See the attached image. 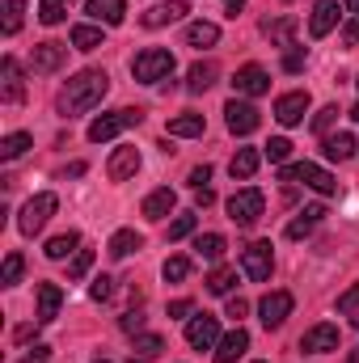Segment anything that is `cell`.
I'll use <instances>...</instances> for the list:
<instances>
[{
    "mask_svg": "<svg viewBox=\"0 0 359 363\" xmlns=\"http://www.w3.org/2000/svg\"><path fill=\"white\" fill-rule=\"evenodd\" d=\"M355 148H359L355 140L338 131V135H330V140H326V148H321V152H326V161H351V157H355Z\"/></svg>",
    "mask_w": 359,
    "mask_h": 363,
    "instance_id": "32",
    "label": "cell"
},
{
    "mask_svg": "<svg viewBox=\"0 0 359 363\" xmlns=\"http://www.w3.org/2000/svg\"><path fill=\"white\" fill-rule=\"evenodd\" d=\"M300 68H304V51H296V47H292V51L283 55V72H300Z\"/></svg>",
    "mask_w": 359,
    "mask_h": 363,
    "instance_id": "48",
    "label": "cell"
},
{
    "mask_svg": "<svg viewBox=\"0 0 359 363\" xmlns=\"http://www.w3.org/2000/svg\"><path fill=\"white\" fill-rule=\"evenodd\" d=\"M211 199H216V194H211V186H203V190H194V203H199V207H211Z\"/></svg>",
    "mask_w": 359,
    "mask_h": 363,
    "instance_id": "53",
    "label": "cell"
},
{
    "mask_svg": "<svg viewBox=\"0 0 359 363\" xmlns=\"http://www.w3.org/2000/svg\"><path fill=\"white\" fill-rule=\"evenodd\" d=\"M267 157L275 161V165H283V161L292 157V140H283V135H275V140L267 144Z\"/></svg>",
    "mask_w": 359,
    "mask_h": 363,
    "instance_id": "44",
    "label": "cell"
},
{
    "mask_svg": "<svg viewBox=\"0 0 359 363\" xmlns=\"http://www.w3.org/2000/svg\"><path fill=\"white\" fill-rule=\"evenodd\" d=\"M351 118H355V123H359V106H351Z\"/></svg>",
    "mask_w": 359,
    "mask_h": 363,
    "instance_id": "58",
    "label": "cell"
},
{
    "mask_svg": "<svg viewBox=\"0 0 359 363\" xmlns=\"http://www.w3.org/2000/svg\"><path fill=\"white\" fill-rule=\"evenodd\" d=\"M263 34L270 43H283V47H296L292 34H296V17H275V21H263Z\"/></svg>",
    "mask_w": 359,
    "mask_h": 363,
    "instance_id": "30",
    "label": "cell"
},
{
    "mask_svg": "<svg viewBox=\"0 0 359 363\" xmlns=\"http://www.w3.org/2000/svg\"><path fill=\"white\" fill-rule=\"evenodd\" d=\"M292 291H270V296H263V304H258V313H263V325L267 330H279L287 317H292Z\"/></svg>",
    "mask_w": 359,
    "mask_h": 363,
    "instance_id": "10",
    "label": "cell"
},
{
    "mask_svg": "<svg viewBox=\"0 0 359 363\" xmlns=\"http://www.w3.org/2000/svg\"><path fill=\"white\" fill-rule=\"evenodd\" d=\"M97 363H110V359H97Z\"/></svg>",
    "mask_w": 359,
    "mask_h": 363,
    "instance_id": "61",
    "label": "cell"
},
{
    "mask_svg": "<svg viewBox=\"0 0 359 363\" xmlns=\"http://www.w3.org/2000/svg\"><path fill=\"white\" fill-rule=\"evenodd\" d=\"M245 313H250V304L241 296H228V317H245Z\"/></svg>",
    "mask_w": 359,
    "mask_h": 363,
    "instance_id": "51",
    "label": "cell"
},
{
    "mask_svg": "<svg viewBox=\"0 0 359 363\" xmlns=\"http://www.w3.org/2000/svg\"><path fill=\"white\" fill-rule=\"evenodd\" d=\"M186 342H190L194 351L216 347V342H220V321H216V317H207V313L190 317V325H186Z\"/></svg>",
    "mask_w": 359,
    "mask_h": 363,
    "instance_id": "9",
    "label": "cell"
},
{
    "mask_svg": "<svg viewBox=\"0 0 359 363\" xmlns=\"http://www.w3.org/2000/svg\"><path fill=\"white\" fill-rule=\"evenodd\" d=\"M304 114H309V93L304 89H292V93H283V97L275 101V118H279L283 127L304 123Z\"/></svg>",
    "mask_w": 359,
    "mask_h": 363,
    "instance_id": "11",
    "label": "cell"
},
{
    "mask_svg": "<svg viewBox=\"0 0 359 363\" xmlns=\"http://www.w3.org/2000/svg\"><path fill=\"white\" fill-rule=\"evenodd\" d=\"M334 26H338V4H334V0H321V4L313 9V17H309V34H313V38H326Z\"/></svg>",
    "mask_w": 359,
    "mask_h": 363,
    "instance_id": "19",
    "label": "cell"
},
{
    "mask_svg": "<svg viewBox=\"0 0 359 363\" xmlns=\"http://www.w3.org/2000/svg\"><path fill=\"white\" fill-rule=\"evenodd\" d=\"M207 182H211V165H199V169H190V186H194V190H203Z\"/></svg>",
    "mask_w": 359,
    "mask_h": 363,
    "instance_id": "50",
    "label": "cell"
},
{
    "mask_svg": "<svg viewBox=\"0 0 359 363\" xmlns=\"http://www.w3.org/2000/svg\"><path fill=\"white\" fill-rule=\"evenodd\" d=\"M343 43H347L351 51H355V47H359V17H351V21L343 26Z\"/></svg>",
    "mask_w": 359,
    "mask_h": 363,
    "instance_id": "49",
    "label": "cell"
},
{
    "mask_svg": "<svg viewBox=\"0 0 359 363\" xmlns=\"http://www.w3.org/2000/svg\"><path fill=\"white\" fill-rule=\"evenodd\" d=\"M72 47H77V51L101 47V30H97V26H72Z\"/></svg>",
    "mask_w": 359,
    "mask_h": 363,
    "instance_id": "35",
    "label": "cell"
},
{
    "mask_svg": "<svg viewBox=\"0 0 359 363\" xmlns=\"http://www.w3.org/2000/svg\"><path fill=\"white\" fill-rule=\"evenodd\" d=\"M85 9H89L97 21H106V26H118L127 17V0H89Z\"/></svg>",
    "mask_w": 359,
    "mask_h": 363,
    "instance_id": "27",
    "label": "cell"
},
{
    "mask_svg": "<svg viewBox=\"0 0 359 363\" xmlns=\"http://www.w3.org/2000/svg\"><path fill=\"white\" fill-rule=\"evenodd\" d=\"M300 351H309V355H326V351H338V325H330V321L313 325V330L300 338Z\"/></svg>",
    "mask_w": 359,
    "mask_h": 363,
    "instance_id": "13",
    "label": "cell"
},
{
    "mask_svg": "<svg viewBox=\"0 0 359 363\" xmlns=\"http://www.w3.org/2000/svg\"><path fill=\"white\" fill-rule=\"evenodd\" d=\"M165 131L170 135H182V140H194V135H203V114H174L170 123H165Z\"/></svg>",
    "mask_w": 359,
    "mask_h": 363,
    "instance_id": "28",
    "label": "cell"
},
{
    "mask_svg": "<svg viewBox=\"0 0 359 363\" xmlns=\"http://www.w3.org/2000/svg\"><path fill=\"white\" fill-rule=\"evenodd\" d=\"M64 17H68V0H43L38 4V21L43 26H60Z\"/></svg>",
    "mask_w": 359,
    "mask_h": 363,
    "instance_id": "36",
    "label": "cell"
},
{
    "mask_svg": "<svg viewBox=\"0 0 359 363\" xmlns=\"http://www.w3.org/2000/svg\"><path fill=\"white\" fill-rule=\"evenodd\" d=\"M26 148H30V135H26V131H13V135L0 140V161H17Z\"/></svg>",
    "mask_w": 359,
    "mask_h": 363,
    "instance_id": "34",
    "label": "cell"
},
{
    "mask_svg": "<svg viewBox=\"0 0 359 363\" xmlns=\"http://www.w3.org/2000/svg\"><path fill=\"white\" fill-rule=\"evenodd\" d=\"M190 13V4L186 0H170V4H153L144 17H140V26L144 30H161V26H170V21H178V17H186Z\"/></svg>",
    "mask_w": 359,
    "mask_h": 363,
    "instance_id": "15",
    "label": "cell"
},
{
    "mask_svg": "<svg viewBox=\"0 0 359 363\" xmlns=\"http://www.w3.org/2000/svg\"><path fill=\"white\" fill-rule=\"evenodd\" d=\"M110 93V77L101 72V68H85V72H77L68 85H64V93H60V114H85V110H93L101 97Z\"/></svg>",
    "mask_w": 359,
    "mask_h": 363,
    "instance_id": "1",
    "label": "cell"
},
{
    "mask_svg": "<svg viewBox=\"0 0 359 363\" xmlns=\"http://www.w3.org/2000/svg\"><path fill=\"white\" fill-rule=\"evenodd\" d=\"M21 274H26V258H21V254H9L4 267H0V283L13 287V283H21Z\"/></svg>",
    "mask_w": 359,
    "mask_h": 363,
    "instance_id": "37",
    "label": "cell"
},
{
    "mask_svg": "<svg viewBox=\"0 0 359 363\" xmlns=\"http://www.w3.org/2000/svg\"><path fill=\"white\" fill-rule=\"evenodd\" d=\"M321 220H326V207H321V203L304 207V211H300V220H292V224H287V241H300V237H309V233H313Z\"/></svg>",
    "mask_w": 359,
    "mask_h": 363,
    "instance_id": "20",
    "label": "cell"
},
{
    "mask_svg": "<svg viewBox=\"0 0 359 363\" xmlns=\"http://www.w3.org/2000/svg\"><path fill=\"white\" fill-rule=\"evenodd\" d=\"M224 123H228V131H233V135H254V131H258V123H263V114H258V106H250V101L233 97V101L224 106Z\"/></svg>",
    "mask_w": 359,
    "mask_h": 363,
    "instance_id": "7",
    "label": "cell"
},
{
    "mask_svg": "<svg viewBox=\"0 0 359 363\" xmlns=\"http://www.w3.org/2000/svg\"><path fill=\"white\" fill-rule=\"evenodd\" d=\"M77 245H81V233H77V228H68V233H60V237H51L43 254H47L51 262H64L68 254H77Z\"/></svg>",
    "mask_w": 359,
    "mask_h": 363,
    "instance_id": "26",
    "label": "cell"
},
{
    "mask_svg": "<svg viewBox=\"0 0 359 363\" xmlns=\"http://www.w3.org/2000/svg\"><path fill=\"white\" fill-rule=\"evenodd\" d=\"M190 308H194L190 300H174V304H170V317H190Z\"/></svg>",
    "mask_w": 359,
    "mask_h": 363,
    "instance_id": "52",
    "label": "cell"
},
{
    "mask_svg": "<svg viewBox=\"0 0 359 363\" xmlns=\"http://www.w3.org/2000/svg\"><path fill=\"white\" fill-rule=\"evenodd\" d=\"M64 60H68V47H60V43H38V47L30 51V68H34L38 77L60 72V68H64Z\"/></svg>",
    "mask_w": 359,
    "mask_h": 363,
    "instance_id": "12",
    "label": "cell"
},
{
    "mask_svg": "<svg viewBox=\"0 0 359 363\" xmlns=\"http://www.w3.org/2000/svg\"><path fill=\"white\" fill-rule=\"evenodd\" d=\"M174 72V51H165V47H148V51H140L136 60H131V77L140 81V85H157V81H165Z\"/></svg>",
    "mask_w": 359,
    "mask_h": 363,
    "instance_id": "2",
    "label": "cell"
},
{
    "mask_svg": "<svg viewBox=\"0 0 359 363\" xmlns=\"http://www.w3.org/2000/svg\"><path fill=\"white\" fill-rule=\"evenodd\" d=\"M224 250H228V245H224V237H220V233H203V237H194V254H199V258H207V262H220V258H224Z\"/></svg>",
    "mask_w": 359,
    "mask_h": 363,
    "instance_id": "31",
    "label": "cell"
},
{
    "mask_svg": "<svg viewBox=\"0 0 359 363\" xmlns=\"http://www.w3.org/2000/svg\"><path fill=\"white\" fill-rule=\"evenodd\" d=\"M233 89L241 93V97H263V93L270 89L267 68H258V64H245V68L233 77Z\"/></svg>",
    "mask_w": 359,
    "mask_h": 363,
    "instance_id": "14",
    "label": "cell"
},
{
    "mask_svg": "<svg viewBox=\"0 0 359 363\" xmlns=\"http://www.w3.org/2000/svg\"><path fill=\"white\" fill-rule=\"evenodd\" d=\"M110 291H114V279H106V274H101V279H93V287H89L93 300H110Z\"/></svg>",
    "mask_w": 359,
    "mask_h": 363,
    "instance_id": "46",
    "label": "cell"
},
{
    "mask_svg": "<svg viewBox=\"0 0 359 363\" xmlns=\"http://www.w3.org/2000/svg\"><path fill=\"white\" fill-rule=\"evenodd\" d=\"M338 313H359V283L338 296Z\"/></svg>",
    "mask_w": 359,
    "mask_h": 363,
    "instance_id": "45",
    "label": "cell"
},
{
    "mask_svg": "<svg viewBox=\"0 0 359 363\" xmlns=\"http://www.w3.org/2000/svg\"><path fill=\"white\" fill-rule=\"evenodd\" d=\"M55 207H60V199H55L51 190L34 194V199L21 207V216H17V228H21V237H38V233L47 228V220L55 216Z\"/></svg>",
    "mask_w": 359,
    "mask_h": 363,
    "instance_id": "3",
    "label": "cell"
},
{
    "mask_svg": "<svg viewBox=\"0 0 359 363\" xmlns=\"http://www.w3.org/2000/svg\"><path fill=\"white\" fill-rule=\"evenodd\" d=\"M0 77H4V101H9V106H17V101L26 97V85H21V68H17V60H9V55H4Z\"/></svg>",
    "mask_w": 359,
    "mask_h": 363,
    "instance_id": "21",
    "label": "cell"
},
{
    "mask_svg": "<svg viewBox=\"0 0 359 363\" xmlns=\"http://www.w3.org/2000/svg\"><path fill=\"white\" fill-rule=\"evenodd\" d=\"M233 283H237V271H233V267H216V271L207 274V291H211V296H228Z\"/></svg>",
    "mask_w": 359,
    "mask_h": 363,
    "instance_id": "33",
    "label": "cell"
},
{
    "mask_svg": "<svg viewBox=\"0 0 359 363\" xmlns=\"http://www.w3.org/2000/svg\"><path fill=\"white\" fill-rule=\"evenodd\" d=\"M174 203H178V194H174L170 186H161V190H153V194L144 199V216H148V220H165V216L174 211Z\"/></svg>",
    "mask_w": 359,
    "mask_h": 363,
    "instance_id": "23",
    "label": "cell"
},
{
    "mask_svg": "<svg viewBox=\"0 0 359 363\" xmlns=\"http://www.w3.org/2000/svg\"><path fill=\"white\" fill-rule=\"evenodd\" d=\"M118 325H123V334H144V313H127Z\"/></svg>",
    "mask_w": 359,
    "mask_h": 363,
    "instance_id": "47",
    "label": "cell"
},
{
    "mask_svg": "<svg viewBox=\"0 0 359 363\" xmlns=\"http://www.w3.org/2000/svg\"><path fill=\"white\" fill-rule=\"evenodd\" d=\"M216 43H220V26L216 21H190L186 26V47L203 51V47H216Z\"/></svg>",
    "mask_w": 359,
    "mask_h": 363,
    "instance_id": "22",
    "label": "cell"
},
{
    "mask_svg": "<svg viewBox=\"0 0 359 363\" xmlns=\"http://www.w3.org/2000/svg\"><path fill=\"white\" fill-rule=\"evenodd\" d=\"M127 363H148V359H144V355H140V359H136V355H131V359H127Z\"/></svg>",
    "mask_w": 359,
    "mask_h": 363,
    "instance_id": "59",
    "label": "cell"
},
{
    "mask_svg": "<svg viewBox=\"0 0 359 363\" xmlns=\"http://www.w3.org/2000/svg\"><path fill=\"white\" fill-rule=\"evenodd\" d=\"M347 9H351V17H359V0H347Z\"/></svg>",
    "mask_w": 359,
    "mask_h": 363,
    "instance_id": "56",
    "label": "cell"
},
{
    "mask_svg": "<svg viewBox=\"0 0 359 363\" xmlns=\"http://www.w3.org/2000/svg\"><path fill=\"white\" fill-rule=\"evenodd\" d=\"M254 363H263V359H254Z\"/></svg>",
    "mask_w": 359,
    "mask_h": 363,
    "instance_id": "62",
    "label": "cell"
},
{
    "mask_svg": "<svg viewBox=\"0 0 359 363\" xmlns=\"http://www.w3.org/2000/svg\"><path fill=\"white\" fill-rule=\"evenodd\" d=\"M263 211H267V194H263L258 186H245V190H237V194L228 199V216H233V224H241V228H254V224L263 220Z\"/></svg>",
    "mask_w": 359,
    "mask_h": 363,
    "instance_id": "4",
    "label": "cell"
},
{
    "mask_svg": "<svg viewBox=\"0 0 359 363\" xmlns=\"http://www.w3.org/2000/svg\"><path fill=\"white\" fill-rule=\"evenodd\" d=\"M241 9H245V0H224V13H228V17H237Z\"/></svg>",
    "mask_w": 359,
    "mask_h": 363,
    "instance_id": "55",
    "label": "cell"
},
{
    "mask_svg": "<svg viewBox=\"0 0 359 363\" xmlns=\"http://www.w3.org/2000/svg\"><path fill=\"white\" fill-rule=\"evenodd\" d=\"M136 351H140L144 359H157V355L165 351V338H161V334H136Z\"/></svg>",
    "mask_w": 359,
    "mask_h": 363,
    "instance_id": "38",
    "label": "cell"
},
{
    "mask_svg": "<svg viewBox=\"0 0 359 363\" xmlns=\"http://www.w3.org/2000/svg\"><path fill=\"white\" fill-rule=\"evenodd\" d=\"M190 233H194V211L178 216V220L170 224V233H165V237H170V241H182V237H190Z\"/></svg>",
    "mask_w": 359,
    "mask_h": 363,
    "instance_id": "43",
    "label": "cell"
},
{
    "mask_svg": "<svg viewBox=\"0 0 359 363\" xmlns=\"http://www.w3.org/2000/svg\"><path fill=\"white\" fill-rule=\"evenodd\" d=\"M334 118H338V106H321V110L313 114V131H317V135H326V131L334 127Z\"/></svg>",
    "mask_w": 359,
    "mask_h": 363,
    "instance_id": "42",
    "label": "cell"
},
{
    "mask_svg": "<svg viewBox=\"0 0 359 363\" xmlns=\"http://www.w3.org/2000/svg\"><path fill=\"white\" fill-rule=\"evenodd\" d=\"M283 182H304V186H313L317 194H334L338 190V182L330 178L321 165H313V161H300V165H283Z\"/></svg>",
    "mask_w": 359,
    "mask_h": 363,
    "instance_id": "6",
    "label": "cell"
},
{
    "mask_svg": "<svg viewBox=\"0 0 359 363\" xmlns=\"http://www.w3.org/2000/svg\"><path fill=\"white\" fill-rule=\"evenodd\" d=\"M245 351H250V334L237 325L233 334H224V338L216 342V363H237Z\"/></svg>",
    "mask_w": 359,
    "mask_h": 363,
    "instance_id": "17",
    "label": "cell"
},
{
    "mask_svg": "<svg viewBox=\"0 0 359 363\" xmlns=\"http://www.w3.org/2000/svg\"><path fill=\"white\" fill-rule=\"evenodd\" d=\"M140 123H144V110H110V114H101V118L89 123V140L93 144H106V140L123 135L127 127H140Z\"/></svg>",
    "mask_w": 359,
    "mask_h": 363,
    "instance_id": "5",
    "label": "cell"
},
{
    "mask_svg": "<svg viewBox=\"0 0 359 363\" xmlns=\"http://www.w3.org/2000/svg\"><path fill=\"white\" fill-rule=\"evenodd\" d=\"M0 9H4V34H17L21 30V17H26V4L21 0H4Z\"/></svg>",
    "mask_w": 359,
    "mask_h": 363,
    "instance_id": "39",
    "label": "cell"
},
{
    "mask_svg": "<svg viewBox=\"0 0 359 363\" xmlns=\"http://www.w3.org/2000/svg\"><path fill=\"white\" fill-rule=\"evenodd\" d=\"M270 267H275V254H270V241H254L245 254H241V271L250 274L254 283L270 279Z\"/></svg>",
    "mask_w": 359,
    "mask_h": 363,
    "instance_id": "8",
    "label": "cell"
},
{
    "mask_svg": "<svg viewBox=\"0 0 359 363\" xmlns=\"http://www.w3.org/2000/svg\"><path fill=\"white\" fill-rule=\"evenodd\" d=\"M216 77H220V68H216L211 60H203V64H194V68H190V77H186V89H190V93L211 89V85H216Z\"/></svg>",
    "mask_w": 359,
    "mask_h": 363,
    "instance_id": "29",
    "label": "cell"
},
{
    "mask_svg": "<svg viewBox=\"0 0 359 363\" xmlns=\"http://www.w3.org/2000/svg\"><path fill=\"white\" fill-rule=\"evenodd\" d=\"M347 363H359V347H351V355H347Z\"/></svg>",
    "mask_w": 359,
    "mask_h": 363,
    "instance_id": "57",
    "label": "cell"
},
{
    "mask_svg": "<svg viewBox=\"0 0 359 363\" xmlns=\"http://www.w3.org/2000/svg\"><path fill=\"white\" fill-rule=\"evenodd\" d=\"M21 363H47V347H34V351H30Z\"/></svg>",
    "mask_w": 359,
    "mask_h": 363,
    "instance_id": "54",
    "label": "cell"
},
{
    "mask_svg": "<svg viewBox=\"0 0 359 363\" xmlns=\"http://www.w3.org/2000/svg\"><path fill=\"white\" fill-rule=\"evenodd\" d=\"M161 274H165V283H182V279L190 274V258H165Z\"/></svg>",
    "mask_w": 359,
    "mask_h": 363,
    "instance_id": "40",
    "label": "cell"
},
{
    "mask_svg": "<svg viewBox=\"0 0 359 363\" xmlns=\"http://www.w3.org/2000/svg\"><path fill=\"white\" fill-rule=\"evenodd\" d=\"M258 161H263V152L258 148H237V157L228 161V174L241 182H250L254 174H258Z\"/></svg>",
    "mask_w": 359,
    "mask_h": 363,
    "instance_id": "25",
    "label": "cell"
},
{
    "mask_svg": "<svg viewBox=\"0 0 359 363\" xmlns=\"http://www.w3.org/2000/svg\"><path fill=\"white\" fill-rule=\"evenodd\" d=\"M351 325H355V330H359V313H355V317H351Z\"/></svg>",
    "mask_w": 359,
    "mask_h": 363,
    "instance_id": "60",
    "label": "cell"
},
{
    "mask_svg": "<svg viewBox=\"0 0 359 363\" xmlns=\"http://www.w3.org/2000/svg\"><path fill=\"white\" fill-rule=\"evenodd\" d=\"M60 304H64V291L55 287V283H38V325H47V321H55L60 317Z\"/></svg>",
    "mask_w": 359,
    "mask_h": 363,
    "instance_id": "18",
    "label": "cell"
},
{
    "mask_svg": "<svg viewBox=\"0 0 359 363\" xmlns=\"http://www.w3.org/2000/svg\"><path fill=\"white\" fill-rule=\"evenodd\" d=\"M140 245H144V237H140L136 228H118V233L110 237V245H106V254H110V258H131V254H136Z\"/></svg>",
    "mask_w": 359,
    "mask_h": 363,
    "instance_id": "24",
    "label": "cell"
},
{
    "mask_svg": "<svg viewBox=\"0 0 359 363\" xmlns=\"http://www.w3.org/2000/svg\"><path fill=\"white\" fill-rule=\"evenodd\" d=\"M89 267H93V250H77L72 262H68V279H85Z\"/></svg>",
    "mask_w": 359,
    "mask_h": 363,
    "instance_id": "41",
    "label": "cell"
},
{
    "mask_svg": "<svg viewBox=\"0 0 359 363\" xmlns=\"http://www.w3.org/2000/svg\"><path fill=\"white\" fill-rule=\"evenodd\" d=\"M106 174H110V182H127L140 174V152L136 148H114V157L106 161Z\"/></svg>",
    "mask_w": 359,
    "mask_h": 363,
    "instance_id": "16",
    "label": "cell"
}]
</instances>
